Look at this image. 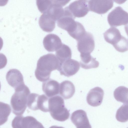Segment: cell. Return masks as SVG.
Returning a JSON list of instances; mask_svg holds the SVG:
<instances>
[{
  "label": "cell",
  "instance_id": "cell-18",
  "mask_svg": "<svg viewBox=\"0 0 128 128\" xmlns=\"http://www.w3.org/2000/svg\"><path fill=\"white\" fill-rule=\"evenodd\" d=\"M81 60L80 62L81 67L85 69L98 68L99 63L96 58L92 57L90 54H84L80 55Z\"/></svg>",
  "mask_w": 128,
  "mask_h": 128
},
{
  "label": "cell",
  "instance_id": "cell-4",
  "mask_svg": "<svg viewBox=\"0 0 128 128\" xmlns=\"http://www.w3.org/2000/svg\"><path fill=\"white\" fill-rule=\"evenodd\" d=\"M105 40L112 44L118 51L124 52L128 50V40L122 36L119 30L114 27L107 30L104 34Z\"/></svg>",
  "mask_w": 128,
  "mask_h": 128
},
{
  "label": "cell",
  "instance_id": "cell-16",
  "mask_svg": "<svg viewBox=\"0 0 128 128\" xmlns=\"http://www.w3.org/2000/svg\"><path fill=\"white\" fill-rule=\"evenodd\" d=\"M75 91L74 85L70 81H64L60 84V94L64 99H68L72 97Z\"/></svg>",
  "mask_w": 128,
  "mask_h": 128
},
{
  "label": "cell",
  "instance_id": "cell-10",
  "mask_svg": "<svg viewBox=\"0 0 128 128\" xmlns=\"http://www.w3.org/2000/svg\"><path fill=\"white\" fill-rule=\"evenodd\" d=\"M113 3L112 0H88L89 10L98 14H104L113 6Z\"/></svg>",
  "mask_w": 128,
  "mask_h": 128
},
{
  "label": "cell",
  "instance_id": "cell-13",
  "mask_svg": "<svg viewBox=\"0 0 128 128\" xmlns=\"http://www.w3.org/2000/svg\"><path fill=\"white\" fill-rule=\"evenodd\" d=\"M60 38L57 35L52 34L46 35L43 40V44L45 48L49 52L56 51L62 46Z\"/></svg>",
  "mask_w": 128,
  "mask_h": 128
},
{
  "label": "cell",
  "instance_id": "cell-11",
  "mask_svg": "<svg viewBox=\"0 0 128 128\" xmlns=\"http://www.w3.org/2000/svg\"><path fill=\"white\" fill-rule=\"evenodd\" d=\"M70 119L76 128H92L86 113L82 110L74 111L72 114Z\"/></svg>",
  "mask_w": 128,
  "mask_h": 128
},
{
  "label": "cell",
  "instance_id": "cell-5",
  "mask_svg": "<svg viewBox=\"0 0 128 128\" xmlns=\"http://www.w3.org/2000/svg\"><path fill=\"white\" fill-rule=\"evenodd\" d=\"M107 20L112 27H116L128 24V13L120 6L116 7L108 14Z\"/></svg>",
  "mask_w": 128,
  "mask_h": 128
},
{
  "label": "cell",
  "instance_id": "cell-19",
  "mask_svg": "<svg viewBox=\"0 0 128 128\" xmlns=\"http://www.w3.org/2000/svg\"><path fill=\"white\" fill-rule=\"evenodd\" d=\"M114 95L117 101L124 104H128V88L123 86H120L115 89Z\"/></svg>",
  "mask_w": 128,
  "mask_h": 128
},
{
  "label": "cell",
  "instance_id": "cell-21",
  "mask_svg": "<svg viewBox=\"0 0 128 128\" xmlns=\"http://www.w3.org/2000/svg\"><path fill=\"white\" fill-rule=\"evenodd\" d=\"M116 117L118 121L121 122L128 121V104L123 105L117 110Z\"/></svg>",
  "mask_w": 128,
  "mask_h": 128
},
{
  "label": "cell",
  "instance_id": "cell-6",
  "mask_svg": "<svg viewBox=\"0 0 128 128\" xmlns=\"http://www.w3.org/2000/svg\"><path fill=\"white\" fill-rule=\"evenodd\" d=\"M77 41V48L80 54H90L94 50V40L90 33L86 32L84 36Z\"/></svg>",
  "mask_w": 128,
  "mask_h": 128
},
{
  "label": "cell",
  "instance_id": "cell-15",
  "mask_svg": "<svg viewBox=\"0 0 128 128\" xmlns=\"http://www.w3.org/2000/svg\"><path fill=\"white\" fill-rule=\"evenodd\" d=\"M60 86L58 82L50 79L43 83L42 90L45 95L49 98L56 96L59 94Z\"/></svg>",
  "mask_w": 128,
  "mask_h": 128
},
{
  "label": "cell",
  "instance_id": "cell-28",
  "mask_svg": "<svg viewBox=\"0 0 128 128\" xmlns=\"http://www.w3.org/2000/svg\"></svg>",
  "mask_w": 128,
  "mask_h": 128
},
{
  "label": "cell",
  "instance_id": "cell-24",
  "mask_svg": "<svg viewBox=\"0 0 128 128\" xmlns=\"http://www.w3.org/2000/svg\"><path fill=\"white\" fill-rule=\"evenodd\" d=\"M52 3V0H36V4L39 10L42 14L45 13Z\"/></svg>",
  "mask_w": 128,
  "mask_h": 128
},
{
  "label": "cell",
  "instance_id": "cell-3",
  "mask_svg": "<svg viewBox=\"0 0 128 128\" xmlns=\"http://www.w3.org/2000/svg\"><path fill=\"white\" fill-rule=\"evenodd\" d=\"M48 108L52 117L59 121L63 122L68 120L70 114L65 107L63 98L59 96L48 98Z\"/></svg>",
  "mask_w": 128,
  "mask_h": 128
},
{
  "label": "cell",
  "instance_id": "cell-8",
  "mask_svg": "<svg viewBox=\"0 0 128 128\" xmlns=\"http://www.w3.org/2000/svg\"><path fill=\"white\" fill-rule=\"evenodd\" d=\"M80 66L78 61L70 59L60 62L57 70L61 75L68 77L75 74L78 72Z\"/></svg>",
  "mask_w": 128,
  "mask_h": 128
},
{
  "label": "cell",
  "instance_id": "cell-9",
  "mask_svg": "<svg viewBox=\"0 0 128 128\" xmlns=\"http://www.w3.org/2000/svg\"><path fill=\"white\" fill-rule=\"evenodd\" d=\"M88 0H78L71 3L67 7L74 17L84 16L89 10Z\"/></svg>",
  "mask_w": 128,
  "mask_h": 128
},
{
  "label": "cell",
  "instance_id": "cell-2",
  "mask_svg": "<svg viewBox=\"0 0 128 128\" xmlns=\"http://www.w3.org/2000/svg\"><path fill=\"white\" fill-rule=\"evenodd\" d=\"M14 90L15 92L10 100L12 112L16 115L20 116L23 114L26 108L28 97L30 94V92L25 84Z\"/></svg>",
  "mask_w": 128,
  "mask_h": 128
},
{
  "label": "cell",
  "instance_id": "cell-12",
  "mask_svg": "<svg viewBox=\"0 0 128 128\" xmlns=\"http://www.w3.org/2000/svg\"><path fill=\"white\" fill-rule=\"evenodd\" d=\"M8 84L14 89L25 84L23 77L20 71L16 69L10 70L6 75Z\"/></svg>",
  "mask_w": 128,
  "mask_h": 128
},
{
  "label": "cell",
  "instance_id": "cell-26",
  "mask_svg": "<svg viewBox=\"0 0 128 128\" xmlns=\"http://www.w3.org/2000/svg\"><path fill=\"white\" fill-rule=\"evenodd\" d=\"M124 28L128 36V24L125 25Z\"/></svg>",
  "mask_w": 128,
  "mask_h": 128
},
{
  "label": "cell",
  "instance_id": "cell-17",
  "mask_svg": "<svg viewBox=\"0 0 128 128\" xmlns=\"http://www.w3.org/2000/svg\"><path fill=\"white\" fill-rule=\"evenodd\" d=\"M38 23L41 28L48 32L52 31L55 27L56 21L46 13L42 14L41 15Z\"/></svg>",
  "mask_w": 128,
  "mask_h": 128
},
{
  "label": "cell",
  "instance_id": "cell-7",
  "mask_svg": "<svg viewBox=\"0 0 128 128\" xmlns=\"http://www.w3.org/2000/svg\"><path fill=\"white\" fill-rule=\"evenodd\" d=\"M70 1L52 0L51 4L44 13L46 14L55 21H57L64 15V10L62 7Z\"/></svg>",
  "mask_w": 128,
  "mask_h": 128
},
{
  "label": "cell",
  "instance_id": "cell-23",
  "mask_svg": "<svg viewBox=\"0 0 128 128\" xmlns=\"http://www.w3.org/2000/svg\"><path fill=\"white\" fill-rule=\"evenodd\" d=\"M40 95L34 93L30 94L27 99V106L30 109L33 110H38L37 102Z\"/></svg>",
  "mask_w": 128,
  "mask_h": 128
},
{
  "label": "cell",
  "instance_id": "cell-27",
  "mask_svg": "<svg viewBox=\"0 0 128 128\" xmlns=\"http://www.w3.org/2000/svg\"><path fill=\"white\" fill-rule=\"evenodd\" d=\"M49 128H64L62 126H53L50 127Z\"/></svg>",
  "mask_w": 128,
  "mask_h": 128
},
{
  "label": "cell",
  "instance_id": "cell-25",
  "mask_svg": "<svg viewBox=\"0 0 128 128\" xmlns=\"http://www.w3.org/2000/svg\"><path fill=\"white\" fill-rule=\"evenodd\" d=\"M29 128H45L40 122L36 120L32 124Z\"/></svg>",
  "mask_w": 128,
  "mask_h": 128
},
{
  "label": "cell",
  "instance_id": "cell-22",
  "mask_svg": "<svg viewBox=\"0 0 128 128\" xmlns=\"http://www.w3.org/2000/svg\"><path fill=\"white\" fill-rule=\"evenodd\" d=\"M0 110L2 111V115H1L0 125L3 124L7 120L8 118L11 111L10 106L8 104L0 102Z\"/></svg>",
  "mask_w": 128,
  "mask_h": 128
},
{
  "label": "cell",
  "instance_id": "cell-14",
  "mask_svg": "<svg viewBox=\"0 0 128 128\" xmlns=\"http://www.w3.org/2000/svg\"><path fill=\"white\" fill-rule=\"evenodd\" d=\"M104 95V90L101 88L98 87L94 88L90 90L87 94V102L92 106H98L102 102Z\"/></svg>",
  "mask_w": 128,
  "mask_h": 128
},
{
  "label": "cell",
  "instance_id": "cell-20",
  "mask_svg": "<svg viewBox=\"0 0 128 128\" xmlns=\"http://www.w3.org/2000/svg\"><path fill=\"white\" fill-rule=\"evenodd\" d=\"M56 55L60 62H62L70 59L71 50L68 46L63 44L60 48L56 51Z\"/></svg>",
  "mask_w": 128,
  "mask_h": 128
},
{
  "label": "cell",
  "instance_id": "cell-1",
  "mask_svg": "<svg viewBox=\"0 0 128 128\" xmlns=\"http://www.w3.org/2000/svg\"><path fill=\"white\" fill-rule=\"evenodd\" d=\"M60 62L55 55L48 54L41 56L38 60L35 72L36 78L45 82L50 78L51 72L57 70Z\"/></svg>",
  "mask_w": 128,
  "mask_h": 128
}]
</instances>
